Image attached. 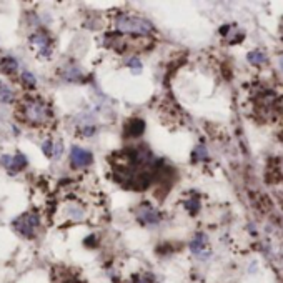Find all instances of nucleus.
Wrapping results in <instances>:
<instances>
[{
	"label": "nucleus",
	"instance_id": "nucleus-1",
	"mask_svg": "<svg viewBox=\"0 0 283 283\" xmlns=\"http://www.w3.org/2000/svg\"><path fill=\"white\" fill-rule=\"evenodd\" d=\"M115 28L120 33H137V35H148L153 30V25L145 19L133 17V15H118L115 20Z\"/></svg>",
	"mask_w": 283,
	"mask_h": 283
},
{
	"label": "nucleus",
	"instance_id": "nucleus-2",
	"mask_svg": "<svg viewBox=\"0 0 283 283\" xmlns=\"http://www.w3.org/2000/svg\"><path fill=\"white\" fill-rule=\"evenodd\" d=\"M22 117L32 125H42L50 118V110L40 100H25L22 105Z\"/></svg>",
	"mask_w": 283,
	"mask_h": 283
},
{
	"label": "nucleus",
	"instance_id": "nucleus-3",
	"mask_svg": "<svg viewBox=\"0 0 283 283\" xmlns=\"http://www.w3.org/2000/svg\"><path fill=\"white\" fill-rule=\"evenodd\" d=\"M39 225V215L37 214H24L13 222V228H15L20 235L27 238H32L35 235V228Z\"/></svg>",
	"mask_w": 283,
	"mask_h": 283
},
{
	"label": "nucleus",
	"instance_id": "nucleus-4",
	"mask_svg": "<svg viewBox=\"0 0 283 283\" xmlns=\"http://www.w3.org/2000/svg\"><path fill=\"white\" fill-rule=\"evenodd\" d=\"M135 215L138 218V222L144 223V225H157L160 222V214L152 207L150 203H142L137 208Z\"/></svg>",
	"mask_w": 283,
	"mask_h": 283
},
{
	"label": "nucleus",
	"instance_id": "nucleus-5",
	"mask_svg": "<svg viewBox=\"0 0 283 283\" xmlns=\"http://www.w3.org/2000/svg\"><path fill=\"white\" fill-rule=\"evenodd\" d=\"M190 250H192L193 255H197V257L200 258H207L208 257V240L207 237L203 235V233H198V235H195V238L190 242Z\"/></svg>",
	"mask_w": 283,
	"mask_h": 283
},
{
	"label": "nucleus",
	"instance_id": "nucleus-6",
	"mask_svg": "<svg viewBox=\"0 0 283 283\" xmlns=\"http://www.w3.org/2000/svg\"><path fill=\"white\" fill-rule=\"evenodd\" d=\"M70 162L72 165L80 168V167H87L92 164V153L83 150L80 147H72V152H70Z\"/></svg>",
	"mask_w": 283,
	"mask_h": 283
},
{
	"label": "nucleus",
	"instance_id": "nucleus-7",
	"mask_svg": "<svg viewBox=\"0 0 283 283\" xmlns=\"http://www.w3.org/2000/svg\"><path fill=\"white\" fill-rule=\"evenodd\" d=\"M30 40H32V44H35V45L39 47V54L42 57H45V59H48V57H50V54H52V45H50V40H48V35L39 32V33H33Z\"/></svg>",
	"mask_w": 283,
	"mask_h": 283
},
{
	"label": "nucleus",
	"instance_id": "nucleus-8",
	"mask_svg": "<svg viewBox=\"0 0 283 283\" xmlns=\"http://www.w3.org/2000/svg\"><path fill=\"white\" fill-rule=\"evenodd\" d=\"M144 129H145L144 120L133 118V120H130V122H129V125L125 127V137H130V138L140 137L142 133H144Z\"/></svg>",
	"mask_w": 283,
	"mask_h": 283
},
{
	"label": "nucleus",
	"instance_id": "nucleus-9",
	"mask_svg": "<svg viewBox=\"0 0 283 283\" xmlns=\"http://www.w3.org/2000/svg\"><path fill=\"white\" fill-rule=\"evenodd\" d=\"M0 68H2L5 74H13L17 70L15 59H12V57H5V59H2V62H0Z\"/></svg>",
	"mask_w": 283,
	"mask_h": 283
},
{
	"label": "nucleus",
	"instance_id": "nucleus-10",
	"mask_svg": "<svg viewBox=\"0 0 283 283\" xmlns=\"http://www.w3.org/2000/svg\"><path fill=\"white\" fill-rule=\"evenodd\" d=\"M27 165V158H25V155L24 153H17L15 157L12 158V164H10V170L12 172H19L20 168H24Z\"/></svg>",
	"mask_w": 283,
	"mask_h": 283
},
{
	"label": "nucleus",
	"instance_id": "nucleus-11",
	"mask_svg": "<svg viewBox=\"0 0 283 283\" xmlns=\"http://www.w3.org/2000/svg\"><path fill=\"white\" fill-rule=\"evenodd\" d=\"M249 62L250 63H253V65H260V63H265L267 62V55L261 52V50H253V52H250L249 54Z\"/></svg>",
	"mask_w": 283,
	"mask_h": 283
},
{
	"label": "nucleus",
	"instance_id": "nucleus-12",
	"mask_svg": "<svg viewBox=\"0 0 283 283\" xmlns=\"http://www.w3.org/2000/svg\"><path fill=\"white\" fill-rule=\"evenodd\" d=\"M12 90L7 87V85H4L2 82H0V100L2 102H12Z\"/></svg>",
	"mask_w": 283,
	"mask_h": 283
},
{
	"label": "nucleus",
	"instance_id": "nucleus-13",
	"mask_svg": "<svg viewBox=\"0 0 283 283\" xmlns=\"http://www.w3.org/2000/svg\"><path fill=\"white\" fill-rule=\"evenodd\" d=\"M127 65L130 67V70L135 75H140L142 74V62L138 59H130L129 62H127Z\"/></svg>",
	"mask_w": 283,
	"mask_h": 283
},
{
	"label": "nucleus",
	"instance_id": "nucleus-14",
	"mask_svg": "<svg viewBox=\"0 0 283 283\" xmlns=\"http://www.w3.org/2000/svg\"><path fill=\"white\" fill-rule=\"evenodd\" d=\"M207 158V148L203 145H198L197 150L193 152V162H198V160H205Z\"/></svg>",
	"mask_w": 283,
	"mask_h": 283
},
{
	"label": "nucleus",
	"instance_id": "nucleus-15",
	"mask_svg": "<svg viewBox=\"0 0 283 283\" xmlns=\"http://www.w3.org/2000/svg\"><path fill=\"white\" fill-rule=\"evenodd\" d=\"M22 83L27 85L28 89H33L35 87V77L32 74H28V72H24L22 74Z\"/></svg>",
	"mask_w": 283,
	"mask_h": 283
},
{
	"label": "nucleus",
	"instance_id": "nucleus-16",
	"mask_svg": "<svg viewBox=\"0 0 283 283\" xmlns=\"http://www.w3.org/2000/svg\"><path fill=\"white\" fill-rule=\"evenodd\" d=\"M80 70L79 68H75V67H70L68 70H67V75H65V79L67 80H79L80 79Z\"/></svg>",
	"mask_w": 283,
	"mask_h": 283
},
{
	"label": "nucleus",
	"instance_id": "nucleus-17",
	"mask_svg": "<svg viewBox=\"0 0 283 283\" xmlns=\"http://www.w3.org/2000/svg\"><path fill=\"white\" fill-rule=\"evenodd\" d=\"M42 150H44V153L47 155V157H52V155H54V144H52V142L50 140H47L45 142V144H44V147H42Z\"/></svg>",
	"mask_w": 283,
	"mask_h": 283
},
{
	"label": "nucleus",
	"instance_id": "nucleus-18",
	"mask_svg": "<svg viewBox=\"0 0 283 283\" xmlns=\"http://www.w3.org/2000/svg\"><path fill=\"white\" fill-rule=\"evenodd\" d=\"M187 207L192 210V214H197L198 211V208H200V203H198V198L195 197V198H192V200H188L187 202Z\"/></svg>",
	"mask_w": 283,
	"mask_h": 283
},
{
	"label": "nucleus",
	"instance_id": "nucleus-19",
	"mask_svg": "<svg viewBox=\"0 0 283 283\" xmlns=\"http://www.w3.org/2000/svg\"><path fill=\"white\" fill-rule=\"evenodd\" d=\"M135 283H150V277H148V275H145L144 278L137 277V278H135Z\"/></svg>",
	"mask_w": 283,
	"mask_h": 283
},
{
	"label": "nucleus",
	"instance_id": "nucleus-20",
	"mask_svg": "<svg viewBox=\"0 0 283 283\" xmlns=\"http://www.w3.org/2000/svg\"><path fill=\"white\" fill-rule=\"evenodd\" d=\"M281 39H283V24H281Z\"/></svg>",
	"mask_w": 283,
	"mask_h": 283
}]
</instances>
